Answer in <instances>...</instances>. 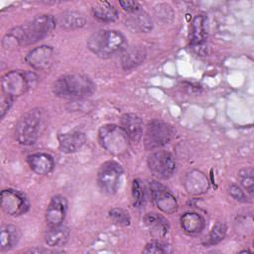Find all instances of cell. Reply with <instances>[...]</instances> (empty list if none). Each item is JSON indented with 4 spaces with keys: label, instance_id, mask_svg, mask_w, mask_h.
<instances>
[{
    "label": "cell",
    "instance_id": "cell-1",
    "mask_svg": "<svg viewBox=\"0 0 254 254\" xmlns=\"http://www.w3.org/2000/svg\"><path fill=\"white\" fill-rule=\"evenodd\" d=\"M57 20L50 14L35 16L29 22L11 29L3 38L5 48L29 46L47 37L56 27Z\"/></svg>",
    "mask_w": 254,
    "mask_h": 254
},
{
    "label": "cell",
    "instance_id": "cell-2",
    "mask_svg": "<svg viewBox=\"0 0 254 254\" xmlns=\"http://www.w3.org/2000/svg\"><path fill=\"white\" fill-rule=\"evenodd\" d=\"M95 90V84L85 74L67 73L60 76L53 84L55 95L63 98L80 99L91 95Z\"/></svg>",
    "mask_w": 254,
    "mask_h": 254
},
{
    "label": "cell",
    "instance_id": "cell-3",
    "mask_svg": "<svg viewBox=\"0 0 254 254\" xmlns=\"http://www.w3.org/2000/svg\"><path fill=\"white\" fill-rule=\"evenodd\" d=\"M126 39L122 33L115 30H99L87 40V48L101 59H107L124 48Z\"/></svg>",
    "mask_w": 254,
    "mask_h": 254
},
{
    "label": "cell",
    "instance_id": "cell-4",
    "mask_svg": "<svg viewBox=\"0 0 254 254\" xmlns=\"http://www.w3.org/2000/svg\"><path fill=\"white\" fill-rule=\"evenodd\" d=\"M43 124V112L34 108L26 112L18 121L15 128L16 140L24 146L33 145L39 138Z\"/></svg>",
    "mask_w": 254,
    "mask_h": 254
},
{
    "label": "cell",
    "instance_id": "cell-5",
    "mask_svg": "<svg viewBox=\"0 0 254 254\" xmlns=\"http://www.w3.org/2000/svg\"><path fill=\"white\" fill-rule=\"evenodd\" d=\"M98 141L108 153L120 156L128 151L130 139L121 126L104 124L98 130Z\"/></svg>",
    "mask_w": 254,
    "mask_h": 254
},
{
    "label": "cell",
    "instance_id": "cell-6",
    "mask_svg": "<svg viewBox=\"0 0 254 254\" xmlns=\"http://www.w3.org/2000/svg\"><path fill=\"white\" fill-rule=\"evenodd\" d=\"M37 76L32 72L21 70H11L6 72L1 78L2 93L12 96L13 98L23 95L33 86Z\"/></svg>",
    "mask_w": 254,
    "mask_h": 254
},
{
    "label": "cell",
    "instance_id": "cell-7",
    "mask_svg": "<svg viewBox=\"0 0 254 254\" xmlns=\"http://www.w3.org/2000/svg\"><path fill=\"white\" fill-rule=\"evenodd\" d=\"M175 130L172 125L159 119L150 121L146 127L144 144L148 150H154L167 145L174 137Z\"/></svg>",
    "mask_w": 254,
    "mask_h": 254
},
{
    "label": "cell",
    "instance_id": "cell-8",
    "mask_svg": "<svg viewBox=\"0 0 254 254\" xmlns=\"http://www.w3.org/2000/svg\"><path fill=\"white\" fill-rule=\"evenodd\" d=\"M123 169L115 161L104 162L97 172V185L99 189L107 194L116 192Z\"/></svg>",
    "mask_w": 254,
    "mask_h": 254
},
{
    "label": "cell",
    "instance_id": "cell-9",
    "mask_svg": "<svg viewBox=\"0 0 254 254\" xmlns=\"http://www.w3.org/2000/svg\"><path fill=\"white\" fill-rule=\"evenodd\" d=\"M150 172L159 179H169L176 171V160L174 156L165 150L152 152L147 159Z\"/></svg>",
    "mask_w": 254,
    "mask_h": 254
},
{
    "label": "cell",
    "instance_id": "cell-10",
    "mask_svg": "<svg viewBox=\"0 0 254 254\" xmlns=\"http://www.w3.org/2000/svg\"><path fill=\"white\" fill-rule=\"evenodd\" d=\"M29 207V200L21 191L12 189L1 191V208L8 215H22L28 211Z\"/></svg>",
    "mask_w": 254,
    "mask_h": 254
},
{
    "label": "cell",
    "instance_id": "cell-11",
    "mask_svg": "<svg viewBox=\"0 0 254 254\" xmlns=\"http://www.w3.org/2000/svg\"><path fill=\"white\" fill-rule=\"evenodd\" d=\"M152 199L156 206L166 214H172L178 209V201L175 195L162 184L152 181L149 184Z\"/></svg>",
    "mask_w": 254,
    "mask_h": 254
},
{
    "label": "cell",
    "instance_id": "cell-12",
    "mask_svg": "<svg viewBox=\"0 0 254 254\" xmlns=\"http://www.w3.org/2000/svg\"><path fill=\"white\" fill-rule=\"evenodd\" d=\"M54 57V50L50 46H40L31 50L25 58V62L32 68L37 70H44L52 65Z\"/></svg>",
    "mask_w": 254,
    "mask_h": 254
},
{
    "label": "cell",
    "instance_id": "cell-13",
    "mask_svg": "<svg viewBox=\"0 0 254 254\" xmlns=\"http://www.w3.org/2000/svg\"><path fill=\"white\" fill-rule=\"evenodd\" d=\"M66 210H67L66 198L61 194L55 195L51 199L46 210V221L49 227L61 225L65 218Z\"/></svg>",
    "mask_w": 254,
    "mask_h": 254
},
{
    "label": "cell",
    "instance_id": "cell-14",
    "mask_svg": "<svg viewBox=\"0 0 254 254\" xmlns=\"http://www.w3.org/2000/svg\"><path fill=\"white\" fill-rule=\"evenodd\" d=\"M184 187L190 194L198 195L208 190L209 181L204 173L198 170H191L184 179Z\"/></svg>",
    "mask_w": 254,
    "mask_h": 254
},
{
    "label": "cell",
    "instance_id": "cell-15",
    "mask_svg": "<svg viewBox=\"0 0 254 254\" xmlns=\"http://www.w3.org/2000/svg\"><path fill=\"white\" fill-rule=\"evenodd\" d=\"M59 148L63 153L71 154L78 151L86 142V136L80 131H70L58 136Z\"/></svg>",
    "mask_w": 254,
    "mask_h": 254
},
{
    "label": "cell",
    "instance_id": "cell-16",
    "mask_svg": "<svg viewBox=\"0 0 254 254\" xmlns=\"http://www.w3.org/2000/svg\"><path fill=\"white\" fill-rule=\"evenodd\" d=\"M120 126L128 135L130 141L139 142L143 135V121L134 113H125L121 116Z\"/></svg>",
    "mask_w": 254,
    "mask_h": 254
},
{
    "label": "cell",
    "instance_id": "cell-17",
    "mask_svg": "<svg viewBox=\"0 0 254 254\" xmlns=\"http://www.w3.org/2000/svg\"><path fill=\"white\" fill-rule=\"evenodd\" d=\"M125 25L131 31L136 33H148L153 28V21L151 17L142 9L129 13L125 18Z\"/></svg>",
    "mask_w": 254,
    "mask_h": 254
},
{
    "label": "cell",
    "instance_id": "cell-18",
    "mask_svg": "<svg viewBox=\"0 0 254 254\" xmlns=\"http://www.w3.org/2000/svg\"><path fill=\"white\" fill-rule=\"evenodd\" d=\"M27 162L31 170L38 175H48L53 171L55 167V161L53 157L50 154L43 152L29 155Z\"/></svg>",
    "mask_w": 254,
    "mask_h": 254
},
{
    "label": "cell",
    "instance_id": "cell-19",
    "mask_svg": "<svg viewBox=\"0 0 254 254\" xmlns=\"http://www.w3.org/2000/svg\"><path fill=\"white\" fill-rule=\"evenodd\" d=\"M144 223L149 229L151 235L155 238L164 237L170 228L167 219L155 212L147 213L144 217Z\"/></svg>",
    "mask_w": 254,
    "mask_h": 254
},
{
    "label": "cell",
    "instance_id": "cell-20",
    "mask_svg": "<svg viewBox=\"0 0 254 254\" xmlns=\"http://www.w3.org/2000/svg\"><path fill=\"white\" fill-rule=\"evenodd\" d=\"M69 234L68 227L63 224L51 226L45 233V242L50 247H62L68 241Z\"/></svg>",
    "mask_w": 254,
    "mask_h": 254
},
{
    "label": "cell",
    "instance_id": "cell-21",
    "mask_svg": "<svg viewBox=\"0 0 254 254\" xmlns=\"http://www.w3.org/2000/svg\"><path fill=\"white\" fill-rule=\"evenodd\" d=\"M146 51L144 47L135 46L127 49L121 57V65L123 69L130 70L140 65L146 59Z\"/></svg>",
    "mask_w": 254,
    "mask_h": 254
},
{
    "label": "cell",
    "instance_id": "cell-22",
    "mask_svg": "<svg viewBox=\"0 0 254 254\" xmlns=\"http://www.w3.org/2000/svg\"><path fill=\"white\" fill-rule=\"evenodd\" d=\"M181 226L185 232L195 235L200 233L205 227L204 218L196 212H186L181 216Z\"/></svg>",
    "mask_w": 254,
    "mask_h": 254
},
{
    "label": "cell",
    "instance_id": "cell-23",
    "mask_svg": "<svg viewBox=\"0 0 254 254\" xmlns=\"http://www.w3.org/2000/svg\"><path fill=\"white\" fill-rule=\"evenodd\" d=\"M91 12L93 17L102 23H112L118 18L117 9L106 1L96 2L91 8Z\"/></svg>",
    "mask_w": 254,
    "mask_h": 254
},
{
    "label": "cell",
    "instance_id": "cell-24",
    "mask_svg": "<svg viewBox=\"0 0 254 254\" xmlns=\"http://www.w3.org/2000/svg\"><path fill=\"white\" fill-rule=\"evenodd\" d=\"M56 20L57 24H59L63 29L66 30L79 29L86 24L85 17L76 11H64L60 14Z\"/></svg>",
    "mask_w": 254,
    "mask_h": 254
},
{
    "label": "cell",
    "instance_id": "cell-25",
    "mask_svg": "<svg viewBox=\"0 0 254 254\" xmlns=\"http://www.w3.org/2000/svg\"><path fill=\"white\" fill-rule=\"evenodd\" d=\"M207 37L205 30V18L202 15H196L190 24V40L192 47H200L204 44Z\"/></svg>",
    "mask_w": 254,
    "mask_h": 254
},
{
    "label": "cell",
    "instance_id": "cell-26",
    "mask_svg": "<svg viewBox=\"0 0 254 254\" xmlns=\"http://www.w3.org/2000/svg\"><path fill=\"white\" fill-rule=\"evenodd\" d=\"M19 238H20V231L16 226L12 224H6L2 226L0 231L1 251H5L13 248L18 243Z\"/></svg>",
    "mask_w": 254,
    "mask_h": 254
},
{
    "label": "cell",
    "instance_id": "cell-27",
    "mask_svg": "<svg viewBox=\"0 0 254 254\" xmlns=\"http://www.w3.org/2000/svg\"><path fill=\"white\" fill-rule=\"evenodd\" d=\"M226 231H227V227H226L225 223L216 222L212 226V228H211V230H210V232L207 236V239L205 241V245L213 246V245L218 244L219 242H221L224 239V237L226 235Z\"/></svg>",
    "mask_w": 254,
    "mask_h": 254
},
{
    "label": "cell",
    "instance_id": "cell-28",
    "mask_svg": "<svg viewBox=\"0 0 254 254\" xmlns=\"http://www.w3.org/2000/svg\"><path fill=\"white\" fill-rule=\"evenodd\" d=\"M132 202L134 207H141L145 202V187L140 179H134L131 189Z\"/></svg>",
    "mask_w": 254,
    "mask_h": 254
},
{
    "label": "cell",
    "instance_id": "cell-29",
    "mask_svg": "<svg viewBox=\"0 0 254 254\" xmlns=\"http://www.w3.org/2000/svg\"><path fill=\"white\" fill-rule=\"evenodd\" d=\"M253 170L252 168H244L239 171L238 178L241 186L246 190L250 196L253 195L254 190V178H253Z\"/></svg>",
    "mask_w": 254,
    "mask_h": 254
},
{
    "label": "cell",
    "instance_id": "cell-30",
    "mask_svg": "<svg viewBox=\"0 0 254 254\" xmlns=\"http://www.w3.org/2000/svg\"><path fill=\"white\" fill-rule=\"evenodd\" d=\"M173 248L170 244L154 240L149 242L143 249V253H154V254H168L172 253Z\"/></svg>",
    "mask_w": 254,
    "mask_h": 254
},
{
    "label": "cell",
    "instance_id": "cell-31",
    "mask_svg": "<svg viewBox=\"0 0 254 254\" xmlns=\"http://www.w3.org/2000/svg\"><path fill=\"white\" fill-rule=\"evenodd\" d=\"M109 218L116 224L121 225V226H128L131 222L130 216L127 211H125L122 208L119 207H114L111 208L108 212Z\"/></svg>",
    "mask_w": 254,
    "mask_h": 254
},
{
    "label": "cell",
    "instance_id": "cell-32",
    "mask_svg": "<svg viewBox=\"0 0 254 254\" xmlns=\"http://www.w3.org/2000/svg\"><path fill=\"white\" fill-rule=\"evenodd\" d=\"M228 193L237 201L239 202H248L249 199L246 195V193L243 191V190L236 186V185H230L228 187Z\"/></svg>",
    "mask_w": 254,
    "mask_h": 254
},
{
    "label": "cell",
    "instance_id": "cell-33",
    "mask_svg": "<svg viewBox=\"0 0 254 254\" xmlns=\"http://www.w3.org/2000/svg\"><path fill=\"white\" fill-rule=\"evenodd\" d=\"M13 100H14V98L12 96H9V95H6V94L2 93L1 101H0V115H1V118H4L6 113L9 111L10 107L13 104Z\"/></svg>",
    "mask_w": 254,
    "mask_h": 254
},
{
    "label": "cell",
    "instance_id": "cell-34",
    "mask_svg": "<svg viewBox=\"0 0 254 254\" xmlns=\"http://www.w3.org/2000/svg\"><path fill=\"white\" fill-rule=\"evenodd\" d=\"M119 5L127 13H133L141 9L140 4L136 1H119Z\"/></svg>",
    "mask_w": 254,
    "mask_h": 254
}]
</instances>
